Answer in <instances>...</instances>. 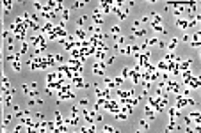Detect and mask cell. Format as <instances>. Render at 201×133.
<instances>
[{
    "mask_svg": "<svg viewBox=\"0 0 201 133\" xmlns=\"http://www.w3.org/2000/svg\"><path fill=\"white\" fill-rule=\"evenodd\" d=\"M148 105L155 110V114L164 112V108H166V106H162V105L159 103V98H157V96H150V98H148Z\"/></svg>",
    "mask_w": 201,
    "mask_h": 133,
    "instance_id": "6da1fadb",
    "label": "cell"
},
{
    "mask_svg": "<svg viewBox=\"0 0 201 133\" xmlns=\"http://www.w3.org/2000/svg\"><path fill=\"white\" fill-rule=\"evenodd\" d=\"M185 85H187V87L190 89V91H196V89H199V87H201V78H199V76H194V75H192V76H190V78H189V80L185 82Z\"/></svg>",
    "mask_w": 201,
    "mask_h": 133,
    "instance_id": "7a4b0ae2",
    "label": "cell"
},
{
    "mask_svg": "<svg viewBox=\"0 0 201 133\" xmlns=\"http://www.w3.org/2000/svg\"><path fill=\"white\" fill-rule=\"evenodd\" d=\"M70 82H71V85L77 87V89H87V87H89V85L84 82V76H73Z\"/></svg>",
    "mask_w": 201,
    "mask_h": 133,
    "instance_id": "3957f363",
    "label": "cell"
},
{
    "mask_svg": "<svg viewBox=\"0 0 201 133\" xmlns=\"http://www.w3.org/2000/svg\"><path fill=\"white\" fill-rule=\"evenodd\" d=\"M100 13H102V9L98 7V9H95L91 14H89V16H91V20L95 21V25H98V27L103 23V18H102V14H100Z\"/></svg>",
    "mask_w": 201,
    "mask_h": 133,
    "instance_id": "277c9868",
    "label": "cell"
},
{
    "mask_svg": "<svg viewBox=\"0 0 201 133\" xmlns=\"http://www.w3.org/2000/svg\"><path fill=\"white\" fill-rule=\"evenodd\" d=\"M54 29H55L54 21H44V23L41 25V29H39V34H50Z\"/></svg>",
    "mask_w": 201,
    "mask_h": 133,
    "instance_id": "5b68a950",
    "label": "cell"
},
{
    "mask_svg": "<svg viewBox=\"0 0 201 133\" xmlns=\"http://www.w3.org/2000/svg\"><path fill=\"white\" fill-rule=\"evenodd\" d=\"M59 101H68V99H75V92L73 91H68V92H57L55 94Z\"/></svg>",
    "mask_w": 201,
    "mask_h": 133,
    "instance_id": "8992f818",
    "label": "cell"
},
{
    "mask_svg": "<svg viewBox=\"0 0 201 133\" xmlns=\"http://www.w3.org/2000/svg\"><path fill=\"white\" fill-rule=\"evenodd\" d=\"M144 119H148V121H153L155 119V110L150 105H144Z\"/></svg>",
    "mask_w": 201,
    "mask_h": 133,
    "instance_id": "52a82bcc",
    "label": "cell"
},
{
    "mask_svg": "<svg viewBox=\"0 0 201 133\" xmlns=\"http://www.w3.org/2000/svg\"><path fill=\"white\" fill-rule=\"evenodd\" d=\"M176 27L182 29V30H187V29H189V21H187L185 18L180 16V18H176Z\"/></svg>",
    "mask_w": 201,
    "mask_h": 133,
    "instance_id": "ba28073f",
    "label": "cell"
},
{
    "mask_svg": "<svg viewBox=\"0 0 201 133\" xmlns=\"http://www.w3.org/2000/svg\"><path fill=\"white\" fill-rule=\"evenodd\" d=\"M176 108L178 110H182V108H185L187 106V98H183V96H180V94H176Z\"/></svg>",
    "mask_w": 201,
    "mask_h": 133,
    "instance_id": "9c48e42d",
    "label": "cell"
},
{
    "mask_svg": "<svg viewBox=\"0 0 201 133\" xmlns=\"http://www.w3.org/2000/svg\"><path fill=\"white\" fill-rule=\"evenodd\" d=\"M118 52H119V53H123V55H130V53H132V46H130V43L121 44V46L118 48Z\"/></svg>",
    "mask_w": 201,
    "mask_h": 133,
    "instance_id": "30bf717a",
    "label": "cell"
},
{
    "mask_svg": "<svg viewBox=\"0 0 201 133\" xmlns=\"http://www.w3.org/2000/svg\"><path fill=\"white\" fill-rule=\"evenodd\" d=\"M133 37H146V29H135V27H132L130 29Z\"/></svg>",
    "mask_w": 201,
    "mask_h": 133,
    "instance_id": "8fae6325",
    "label": "cell"
},
{
    "mask_svg": "<svg viewBox=\"0 0 201 133\" xmlns=\"http://www.w3.org/2000/svg\"><path fill=\"white\" fill-rule=\"evenodd\" d=\"M132 82H133V85H141V71H133L132 69Z\"/></svg>",
    "mask_w": 201,
    "mask_h": 133,
    "instance_id": "7c38bea8",
    "label": "cell"
},
{
    "mask_svg": "<svg viewBox=\"0 0 201 133\" xmlns=\"http://www.w3.org/2000/svg\"><path fill=\"white\" fill-rule=\"evenodd\" d=\"M190 66H192V60L187 59V60H180L178 68H180V71H183V69H190Z\"/></svg>",
    "mask_w": 201,
    "mask_h": 133,
    "instance_id": "4fadbf2b",
    "label": "cell"
},
{
    "mask_svg": "<svg viewBox=\"0 0 201 133\" xmlns=\"http://www.w3.org/2000/svg\"><path fill=\"white\" fill-rule=\"evenodd\" d=\"M93 57H95V60H105V59H107V52H103V50H96Z\"/></svg>",
    "mask_w": 201,
    "mask_h": 133,
    "instance_id": "5bb4252c",
    "label": "cell"
},
{
    "mask_svg": "<svg viewBox=\"0 0 201 133\" xmlns=\"http://www.w3.org/2000/svg\"><path fill=\"white\" fill-rule=\"evenodd\" d=\"M148 130H150V121H148V119H142V121L139 123L137 131H148Z\"/></svg>",
    "mask_w": 201,
    "mask_h": 133,
    "instance_id": "9a60e30c",
    "label": "cell"
},
{
    "mask_svg": "<svg viewBox=\"0 0 201 133\" xmlns=\"http://www.w3.org/2000/svg\"><path fill=\"white\" fill-rule=\"evenodd\" d=\"M75 36L78 37V41H84V39H87V34H85V30H84V29H80V27L75 30Z\"/></svg>",
    "mask_w": 201,
    "mask_h": 133,
    "instance_id": "2e32d148",
    "label": "cell"
},
{
    "mask_svg": "<svg viewBox=\"0 0 201 133\" xmlns=\"http://www.w3.org/2000/svg\"><path fill=\"white\" fill-rule=\"evenodd\" d=\"M180 75H182V80H183V85H185V82L192 76V71L190 69H183V71H180Z\"/></svg>",
    "mask_w": 201,
    "mask_h": 133,
    "instance_id": "e0dca14e",
    "label": "cell"
},
{
    "mask_svg": "<svg viewBox=\"0 0 201 133\" xmlns=\"http://www.w3.org/2000/svg\"><path fill=\"white\" fill-rule=\"evenodd\" d=\"M21 48H20V55H25L29 52V41H21Z\"/></svg>",
    "mask_w": 201,
    "mask_h": 133,
    "instance_id": "ac0fdd59",
    "label": "cell"
},
{
    "mask_svg": "<svg viewBox=\"0 0 201 133\" xmlns=\"http://www.w3.org/2000/svg\"><path fill=\"white\" fill-rule=\"evenodd\" d=\"M173 14H174L176 18L183 16V14H185V7H173Z\"/></svg>",
    "mask_w": 201,
    "mask_h": 133,
    "instance_id": "d6986e66",
    "label": "cell"
},
{
    "mask_svg": "<svg viewBox=\"0 0 201 133\" xmlns=\"http://www.w3.org/2000/svg\"><path fill=\"white\" fill-rule=\"evenodd\" d=\"M151 29H153L155 32H160V34H166V30H164L162 23H153V21H151Z\"/></svg>",
    "mask_w": 201,
    "mask_h": 133,
    "instance_id": "ffe728a7",
    "label": "cell"
},
{
    "mask_svg": "<svg viewBox=\"0 0 201 133\" xmlns=\"http://www.w3.org/2000/svg\"><path fill=\"white\" fill-rule=\"evenodd\" d=\"M93 73H95L96 76H103V73H105V71H103V69L100 68V66H98V62H95V68H93Z\"/></svg>",
    "mask_w": 201,
    "mask_h": 133,
    "instance_id": "44dd1931",
    "label": "cell"
},
{
    "mask_svg": "<svg viewBox=\"0 0 201 133\" xmlns=\"http://www.w3.org/2000/svg\"><path fill=\"white\" fill-rule=\"evenodd\" d=\"M68 20H70V11H68V9H62V11H61V21H64V23H66Z\"/></svg>",
    "mask_w": 201,
    "mask_h": 133,
    "instance_id": "7402d4cb",
    "label": "cell"
},
{
    "mask_svg": "<svg viewBox=\"0 0 201 133\" xmlns=\"http://www.w3.org/2000/svg\"><path fill=\"white\" fill-rule=\"evenodd\" d=\"M110 34H112L114 37H118V36H121V27H119V25H114L112 29H110Z\"/></svg>",
    "mask_w": 201,
    "mask_h": 133,
    "instance_id": "603a6c76",
    "label": "cell"
},
{
    "mask_svg": "<svg viewBox=\"0 0 201 133\" xmlns=\"http://www.w3.org/2000/svg\"><path fill=\"white\" fill-rule=\"evenodd\" d=\"M105 87H107V89H110V91H112V89H116L114 80H112V78H105Z\"/></svg>",
    "mask_w": 201,
    "mask_h": 133,
    "instance_id": "cb8c5ba5",
    "label": "cell"
},
{
    "mask_svg": "<svg viewBox=\"0 0 201 133\" xmlns=\"http://www.w3.org/2000/svg\"><path fill=\"white\" fill-rule=\"evenodd\" d=\"M130 75H132V68H123V71H121V78L126 80Z\"/></svg>",
    "mask_w": 201,
    "mask_h": 133,
    "instance_id": "d4e9b609",
    "label": "cell"
},
{
    "mask_svg": "<svg viewBox=\"0 0 201 133\" xmlns=\"http://www.w3.org/2000/svg\"><path fill=\"white\" fill-rule=\"evenodd\" d=\"M11 119H13V114H9V112H4V121H2V124H4V126H7V124L11 123Z\"/></svg>",
    "mask_w": 201,
    "mask_h": 133,
    "instance_id": "484cf974",
    "label": "cell"
},
{
    "mask_svg": "<svg viewBox=\"0 0 201 133\" xmlns=\"http://www.w3.org/2000/svg\"><path fill=\"white\" fill-rule=\"evenodd\" d=\"M176 44H178V37H173V39L169 41V44H167V48H169V52H173V50L176 48Z\"/></svg>",
    "mask_w": 201,
    "mask_h": 133,
    "instance_id": "4316f807",
    "label": "cell"
},
{
    "mask_svg": "<svg viewBox=\"0 0 201 133\" xmlns=\"http://www.w3.org/2000/svg\"><path fill=\"white\" fill-rule=\"evenodd\" d=\"M178 114H180V110H178L176 106H174V108H169V119H174V117H178Z\"/></svg>",
    "mask_w": 201,
    "mask_h": 133,
    "instance_id": "83f0119b",
    "label": "cell"
},
{
    "mask_svg": "<svg viewBox=\"0 0 201 133\" xmlns=\"http://www.w3.org/2000/svg\"><path fill=\"white\" fill-rule=\"evenodd\" d=\"M11 64H13V69H14L16 73H18V71H21V62H20V59H18V60H13Z\"/></svg>",
    "mask_w": 201,
    "mask_h": 133,
    "instance_id": "f1b7e54d",
    "label": "cell"
},
{
    "mask_svg": "<svg viewBox=\"0 0 201 133\" xmlns=\"http://www.w3.org/2000/svg\"><path fill=\"white\" fill-rule=\"evenodd\" d=\"M197 39H201V30H194L190 34V41H197Z\"/></svg>",
    "mask_w": 201,
    "mask_h": 133,
    "instance_id": "f546056e",
    "label": "cell"
},
{
    "mask_svg": "<svg viewBox=\"0 0 201 133\" xmlns=\"http://www.w3.org/2000/svg\"><path fill=\"white\" fill-rule=\"evenodd\" d=\"M174 130H178V124L174 123V119H171V123H169V126L166 128V131H174Z\"/></svg>",
    "mask_w": 201,
    "mask_h": 133,
    "instance_id": "4dcf8cb0",
    "label": "cell"
},
{
    "mask_svg": "<svg viewBox=\"0 0 201 133\" xmlns=\"http://www.w3.org/2000/svg\"><path fill=\"white\" fill-rule=\"evenodd\" d=\"M54 80H57V71L48 73V76H47V83H48V82H54Z\"/></svg>",
    "mask_w": 201,
    "mask_h": 133,
    "instance_id": "1f68e13d",
    "label": "cell"
},
{
    "mask_svg": "<svg viewBox=\"0 0 201 133\" xmlns=\"http://www.w3.org/2000/svg\"><path fill=\"white\" fill-rule=\"evenodd\" d=\"M2 4H4L6 11H11V7H13V0H2Z\"/></svg>",
    "mask_w": 201,
    "mask_h": 133,
    "instance_id": "d6a6232c",
    "label": "cell"
},
{
    "mask_svg": "<svg viewBox=\"0 0 201 133\" xmlns=\"http://www.w3.org/2000/svg\"><path fill=\"white\" fill-rule=\"evenodd\" d=\"M14 131H16V133H18V131H29V128H27L23 123H21V124H18V126L14 128Z\"/></svg>",
    "mask_w": 201,
    "mask_h": 133,
    "instance_id": "836d02e7",
    "label": "cell"
},
{
    "mask_svg": "<svg viewBox=\"0 0 201 133\" xmlns=\"http://www.w3.org/2000/svg\"><path fill=\"white\" fill-rule=\"evenodd\" d=\"M162 60H164V62H173V60H174V53H173V52H171V53H167Z\"/></svg>",
    "mask_w": 201,
    "mask_h": 133,
    "instance_id": "e575fe53",
    "label": "cell"
},
{
    "mask_svg": "<svg viewBox=\"0 0 201 133\" xmlns=\"http://www.w3.org/2000/svg\"><path fill=\"white\" fill-rule=\"evenodd\" d=\"M64 121H62V116H61V112H55V126L57 124H62Z\"/></svg>",
    "mask_w": 201,
    "mask_h": 133,
    "instance_id": "d590c367",
    "label": "cell"
},
{
    "mask_svg": "<svg viewBox=\"0 0 201 133\" xmlns=\"http://www.w3.org/2000/svg\"><path fill=\"white\" fill-rule=\"evenodd\" d=\"M85 21H87V14H84V16H82V18H78V21H77V25H78V27H80V29H82V25H84V23H85Z\"/></svg>",
    "mask_w": 201,
    "mask_h": 133,
    "instance_id": "8d00e7d4",
    "label": "cell"
},
{
    "mask_svg": "<svg viewBox=\"0 0 201 133\" xmlns=\"http://www.w3.org/2000/svg\"><path fill=\"white\" fill-rule=\"evenodd\" d=\"M157 43H159V39H157V37H151V39H148V41H146L148 46H155Z\"/></svg>",
    "mask_w": 201,
    "mask_h": 133,
    "instance_id": "74e56055",
    "label": "cell"
},
{
    "mask_svg": "<svg viewBox=\"0 0 201 133\" xmlns=\"http://www.w3.org/2000/svg\"><path fill=\"white\" fill-rule=\"evenodd\" d=\"M130 46H132V53H133V55H137V53L141 52V46H137V44H130Z\"/></svg>",
    "mask_w": 201,
    "mask_h": 133,
    "instance_id": "f35d334b",
    "label": "cell"
},
{
    "mask_svg": "<svg viewBox=\"0 0 201 133\" xmlns=\"http://www.w3.org/2000/svg\"><path fill=\"white\" fill-rule=\"evenodd\" d=\"M103 131H107V133H114V131H118L116 128H112L110 124H107V126H103Z\"/></svg>",
    "mask_w": 201,
    "mask_h": 133,
    "instance_id": "ab89813d",
    "label": "cell"
},
{
    "mask_svg": "<svg viewBox=\"0 0 201 133\" xmlns=\"http://www.w3.org/2000/svg\"><path fill=\"white\" fill-rule=\"evenodd\" d=\"M34 7H36V11H37V13H41V9H43V4L39 2V0H34Z\"/></svg>",
    "mask_w": 201,
    "mask_h": 133,
    "instance_id": "60d3db41",
    "label": "cell"
},
{
    "mask_svg": "<svg viewBox=\"0 0 201 133\" xmlns=\"http://www.w3.org/2000/svg\"><path fill=\"white\" fill-rule=\"evenodd\" d=\"M112 80H114V83H116V87H118V85H123V82H125V80H123L121 76H114Z\"/></svg>",
    "mask_w": 201,
    "mask_h": 133,
    "instance_id": "b9f144b4",
    "label": "cell"
},
{
    "mask_svg": "<svg viewBox=\"0 0 201 133\" xmlns=\"http://www.w3.org/2000/svg\"><path fill=\"white\" fill-rule=\"evenodd\" d=\"M78 114H80V108H78L77 105H73V106H71V116H78Z\"/></svg>",
    "mask_w": 201,
    "mask_h": 133,
    "instance_id": "7bdbcfd3",
    "label": "cell"
},
{
    "mask_svg": "<svg viewBox=\"0 0 201 133\" xmlns=\"http://www.w3.org/2000/svg\"><path fill=\"white\" fill-rule=\"evenodd\" d=\"M71 48H73V41H66V43H64V50H68V52H70Z\"/></svg>",
    "mask_w": 201,
    "mask_h": 133,
    "instance_id": "ee69618b",
    "label": "cell"
},
{
    "mask_svg": "<svg viewBox=\"0 0 201 133\" xmlns=\"http://www.w3.org/2000/svg\"><path fill=\"white\" fill-rule=\"evenodd\" d=\"M82 6H85V2H82V0H77V2H73V9H78V7H82Z\"/></svg>",
    "mask_w": 201,
    "mask_h": 133,
    "instance_id": "f6af8a7d",
    "label": "cell"
},
{
    "mask_svg": "<svg viewBox=\"0 0 201 133\" xmlns=\"http://www.w3.org/2000/svg\"><path fill=\"white\" fill-rule=\"evenodd\" d=\"M190 46H192V48H199V46H201V39H197V41H190Z\"/></svg>",
    "mask_w": 201,
    "mask_h": 133,
    "instance_id": "bcb514c9",
    "label": "cell"
},
{
    "mask_svg": "<svg viewBox=\"0 0 201 133\" xmlns=\"http://www.w3.org/2000/svg\"><path fill=\"white\" fill-rule=\"evenodd\" d=\"M54 60H55V64H61V62H62V55H61V53H55V55H54Z\"/></svg>",
    "mask_w": 201,
    "mask_h": 133,
    "instance_id": "7dc6e473",
    "label": "cell"
},
{
    "mask_svg": "<svg viewBox=\"0 0 201 133\" xmlns=\"http://www.w3.org/2000/svg\"><path fill=\"white\" fill-rule=\"evenodd\" d=\"M21 89H23L25 96H27V94H29V91H30V89H29V83H23V85H21Z\"/></svg>",
    "mask_w": 201,
    "mask_h": 133,
    "instance_id": "c3c4849f",
    "label": "cell"
},
{
    "mask_svg": "<svg viewBox=\"0 0 201 133\" xmlns=\"http://www.w3.org/2000/svg\"><path fill=\"white\" fill-rule=\"evenodd\" d=\"M185 124H187V126H192V124H194V119H190V117L187 116V117H185Z\"/></svg>",
    "mask_w": 201,
    "mask_h": 133,
    "instance_id": "681fc988",
    "label": "cell"
},
{
    "mask_svg": "<svg viewBox=\"0 0 201 133\" xmlns=\"http://www.w3.org/2000/svg\"><path fill=\"white\" fill-rule=\"evenodd\" d=\"M87 105H89V99H87V98L80 99V106H87Z\"/></svg>",
    "mask_w": 201,
    "mask_h": 133,
    "instance_id": "f907efd6",
    "label": "cell"
},
{
    "mask_svg": "<svg viewBox=\"0 0 201 133\" xmlns=\"http://www.w3.org/2000/svg\"><path fill=\"white\" fill-rule=\"evenodd\" d=\"M95 94H96V98H102V89H100V87L95 89Z\"/></svg>",
    "mask_w": 201,
    "mask_h": 133,
    "instance_id": "816d5d0a",
    "label": "cell"
},
{
    "mask_svg": "<svg viewBox=\"0 0 201 133\" xmlns=\"http://www.w3.org/2000/svg\"><path fill=\"white\" fill-rule=\"evenodd\" d=\"M187 105H190V106H196V101H194L192 98H187Z\"/></svg>",
    "mask_w": 201,
    "mask_h": 133,
    "instance_id": "f5cc1de1",
    "label": "cell"
},
{
    "mask_svg": "<svg viewBox=\"0 0 201 133\" xmlns=\"http://www.w3.org/2000/svg\"><path fill=\"white\" fill-rule=\"evenodd\" d=\"M2 46H4V44H2V39H0V62H2V59H4L2 57Z\"/></svg>",
    "mask_w": 201,
    "mask_h": 133,
    "instance_id": "db71d44e",
    "label": "cell"
},
{
    "mask_svg": "<svg viewBox=\"0 0 201 133\" xmlns=\"http://www.w3.org/2000/svg\"><path fill=\"white\" fill-rule=\"evenodd\" d=\"M141 23H142L141 20H137V21H133V27H135V29H139V25H141Z\"/></svg>",
    "mask_w": 201,
    "mask_h": 133,
    "instance_id": "11a10c76",
    "label": "cell"
},
{
    "mask_svg": "<svg viewBox=\"0 0 201 133\" xmlns=\"http://www.w3.org/2000/svg\"><path fill=\"white\" fill-rule=\"evenodd\" d=\"M183 41H185V43H187V41H190V34H189V32L183 36Z\"/></svg>",
    "mask_w": 201,
    "mask_h": 133,
    "instance_id": "9f6ffc18",
    "label": "cell"
},
{
    "mask_svg": "<svg viewBox=\"0 0 201 133\" xmlns=\"http://www.w3.org/2000/svg\"><path fill=\"white\" fill-rule=\"evenodd\" d=\"M36 119H37V121H41V119H43V114H41V112H37V114H36Z\"/></svg>",
    "mask_w": 201,
    "mask_h": 133,
    "instance_id": "6f0895ef",
    "label": "cell"
},
{
    "mask_svg": "<svg viewBox=\"0 0 201 133\" xmlns=\"http://www.w3.org/2000/svg\"><path fill=\"white\" fill-rule=\"evenodd\" d=\"M0 105H2V96H0Z\"/></svg>",
    "mask_w": 201,
    "mask_h": 133,
    "instance_id": "680465c9",
    "label": "cell"
},
{
    "mask_svg": "<svg viewBox=\"0 0 201 133\" xmlns=\"http://www.w3.org/2000/svg\"><path fill=\"white\" fill-rule=\"evenodd\" d=\"M0 123H2V121H0Z\"/></svg>",
    "mask_w": 201,
    "mask_h": 133,
    "instance_id": "91938a15",
    "label": "cell"
}]
</instances>
